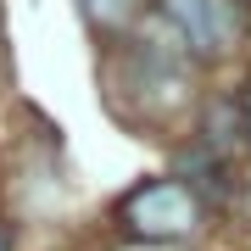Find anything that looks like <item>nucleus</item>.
Masks as SVG:
<instances>
[{
    "mask_svg": "<svg viewBox=\"0 0 251 251\" xmlns=\"http://www.w3.org/2000/svg\"><path fill=\"white\" fill-rule=\"evenodd\" d=\"M117 218L140 240H190L201 229V196L190 184H179V179H151V184L123 196Z\"/></svg>",
    "mask_w": 251,
    "mask_h": 251,
    "instance_id": "1",
    "label": "nucleus"
},
{
    "mask_svg": "<svg viewBox=\"0 0 251 251\" xmlns=\"http://www.w3.org/2000/svg\"><path fill=\"white\" fill-rule=\"evenodd\" d=\"M162 11H168L173 34L184 39V50L201 56V62L224 56L234 39H240V11H234V0H162Z\"/></svg>",
    "mask_w": 251,
    "mask_h": 251,
    "instance_id": "2",
    "label": "nucleus"
},
{
    "mask_svg": "<svg viewBox=\"0 0 251 251\" xmlns=\"http://www.w3.org/2000/svg\"><path fill=\"white\" fill-rule=\"evenodd\" d=\"M78 11L90 17V28H100V34H123V28L140 17V0H78Z\"/></svg>",
    "mask_w": 251,
    "mask_h": 251,
    "instance_id": "3",
    "label": "nucleus"
},
{
    "mask_svg": "<svg viewBox=\"0 0 251 251\" xmlns=\"http://www.w3.org/2000/svg\"><path fill=\"white\" fill-rule=\"evenodd\" d=\"M246 117H251V106H246Z\"/></svg>",
    "mask_w": 251,
    "mask_h": 251,
    "instance_id": "4",
    "label": "nucleus"
}]
</instances>
